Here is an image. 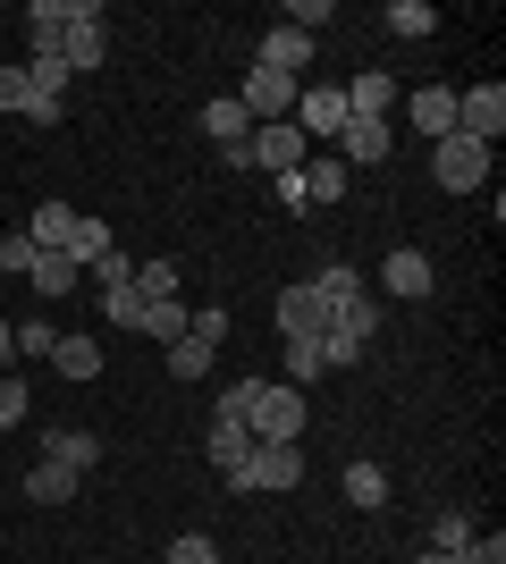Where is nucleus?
I'll return each mask as SVG.
<instances>
[{"label": "nucleus", "instance_id": "nucleus-6", "mask_svg": "<svg viewBox=\"0 0 506 564\" xmlns=\"http://www.w3.org/2000/svg\"><path fill=\"white\" fill-rule=\"evenodd\" d=\"M330 329H337V312L321 304L313 286H288V295H279V337H288V346H321Z\"/></svg>", "mask_w": 506, "mask_h": 564}, {"label": "nucleus", "instance_id": "nucleus-19", "mask_svg": "<svg viewBox=\"0 0 506 564\" xmlns=\"http://www.w3.org/2000/svg\"><path fill=\"white\" fill-rule=\"evenodd\" d=\"M295 177H304V203H313V212H321V203H337V194H346V161H304V169H295Z\"/></svg>", "mask_w": 506, "mask_h": 564}, {"label": "nucleus", "instance_id": "nucleus-17", "mask_svg": "<svg viewBox=\"0 0 506 564\" xmlns=\"http://www.w3.org/2000/svg\"><path fill=\"white\" fill-rule=\"evenodd\" d=\"M25 279H34L51 304H60V295H76V279H85V270H76L68 253H34V270H25Z\"/></svg>", "mask_w": 506, "mask_h": 564}, {"label": "nucleus", "instance_id": "nucleus-24", "mask_svg": "<svg viewBox=\"0 0 506 564\" xmlns=\"http://www.w3.org/2000/svg\"><path fill=\"white\" fill-rule=\"evenodd\" d=\"M346 497H355V506H388V471L372 464V455H355V464H346Z\"/></svg>", "mask_w": 506, "mask_h": 564}, {"label": "nucleus", "instance_id": "nucleus-36", "mask_svg": "<svg viewBox=\"0 0 506 564\" xmlns=\"http://www.w3.org/2000/svg\"><path fill=\"white\" fill-rule=\"evenodd\" d=\"M60 346V329H51V321H18V354H51Z\"/></svg>", "mask_w": 506, "mask_h": 564}, {"label": "nucleus", "instance_id": "nucleus-22", "mask_svg": "<svg viewBox=\"0 0 506 564\" xmlns=\"http://www.w3.org/2000/svg\"><path fill=\"white\" fill-rule=\"evenodd\" d=\"M51 362H60V379H94L101 371V346H94V337H60Z\"/></svg>", "mask_w": 506, "mask_h": 564}, {"label": "nucleus", "instance_id": "nucleus-31", "mask_svg": "<svg viewBox=\"0 0 506 564\" xmlns=\"http://www.w3.org/2000/svg\"><path fill=\"white\" fill-rule=\"evenodd\" d=\"M0 270H9V279H25V270H34V236H0Z\"/></svg>", "mask_w": 506, "mask_h": 564}, {"label": "nucleus", "instance_id": "nucleus-11", "mask_svg": "<svg viewBox=\"0 0 506 564\" xmlns=\"http://www.w3.org/2000/svg\"><path fill=\"white\" fill-rule=\"evenodd\" d=\"M406 101H413V135L422 143L456 135V94H448V85H422V94H406Z\"/></svg>", "mask_w": 506, "mask_h": 564}, {"label": "nucleus", "instance_id": "nucleus-26", "mask_svg": "<svg viewBox=\"0 0 506 564\" xmlns=\"http://www.w3.org/2000/svg\"><path fill=\"white\" fill-rule=\"evenodd\" d=\"M473 540H482L473 514H439V531H431V547H439V556H456V564H464V547H473Z\"/></svg>", "mask_w": 506, "mask_h": 564}, {"label": "nucleus", "instance_id": "nucleus-14", "mask_svg": "<svg viewBox=\"0 0 506 564\" xmlns=\"http://www.w3.org/2000/svg\"><path fill=\"white\" fill-rule=\"evenodd\" d=\"M337 143H346V152H337V161H388V118H346V127H337Z\"/></svg>", "mask_w": 506, "mask_h": 564}, {"label": "nucleus", "instance_id": "nucleus-13", "mask_svg": "<svg viewBox=\"0 0 506 564\" xmlns=\"http://www.w3.org/2000/svg\"><path fill=\"white\" fill-rule=\"evenodd\" d=\"M43 464L94 471V464H101V438H94V430H43Z\"/></svg>", "mask_w": 506, "mask_h": 564}, {"label": "nucleus", "instance_id": "nucleus-23", "mask_svg": "<svg viewBox=\"0 0 506 564\" xmlns=\"http://www.w3.org/2000/svg\"><path fill=\"white\" fill-rule=\"evenodd\" d=\"M169 354V379H203L219 362V346H203V337H177V346H161Z\"/></svg>", "mask_w": 506, "mask_h": 564}, {"label": "nucleus", "instance_id": "nucleus-25", "mask_svg": "<svg viewBox=\"0 0 506 564\" xmlns=\"http://www.w3.org/2000/svg\"><path fill=\"white\" fill-rule=\"evenodd\" d=\"M186 321H194L186 304H144V321H136V329L161 337V346H177V337H186Z\"/></svg>", "mask_w": 506, "mask_h": 564}, {"label": "nucleus", "instance_id": "nucleus-27", "mask_svg": "<svg viewBox=\"0 0 506 564\" xmlns=\"http://www.w3.org/2000/svg\"><path fill=\"white\" fill-rule=\"evenodd\" d=\"M337 329H346V337H363V346H372V337H380V295H355V304L337 312Z\"/></svg>", "mask_w": 506, "mask_h": 564}, {"label": "nucleus", "instance_id": "nucleus-38", "mask_svg": "<svg viewBox=\"0 0 506 564\" xmlns=\"http://www.w3.org/2000/svg\"><path fill=\"white\" fill-rule=\"evenodd\" d=\"M330 18H337L330 0H295V9H288V25H295V34H313V25H330Z\"/></svg>", "mask_w": 506, "mask_h": 564}, {"label": "nucleus", "instance_id": "nucleus-40", "mask_svg": "<svg viewBox=\"0 0 506 564\" xmlns=\"http://www.w3.org/2000/svg\"><path fill=\"white\" fill-rule=\"evenodd\" d=\"M9 354H18V329H9V321H0V362H9Z\"/></svg>", "mask_w": 506, "mask_h": 564}, {"label": "nucleus", "instance_id": "nucleus-8", "mask_svg": "<svg viewBox=\"0 0 506 564\" xmlns=\"http://www.w3.org/2000/svg\"><path fill=\"white\" fill-rule=\"evenodd\" d=\"M337 94H346V118H388L397 101H406V85H397L388 68H363L355 85H337Z\"/></svg>", "mask_w": 506, "mask_h": 564}, {"label": "nucleus", "instance_id": "nucleus-41", "mask_svg": "<svg viewBox=\"0 0 506 564\" xmlns=\"http://www.w3.org/2000/svg\"><path fill=\"white\" fill-rule=\"evenodd\" d=\"M413 564H456V556H439V547H413Z\"/></svg>", "mask_w": 506, "mask_h": 564}, {"label": "nucleus", "instance_id": "nucleus-2", "mask_svg": "<svg viewBox=\"0 0 506 564\" xmlns=\"http://www.w3.org/2000/svg\"><path fill=\"white\" fill-rule=\"evenodd\" d=\"M228 489H245V497H254V489L288 497V489H304V455H295V447H254L237 471H228Z\"/></svg>", "mask_w": 506, "mask_h": 564}, {"label": "nucleus", "instance_id": "nucleus-15", "mask_svg": "<svg viewBox=\"0 0 506 564\" xmlns=\"http://www.w3.org/2000/svg\"><path fill=\"white\" fill-rule=\"evenodd\" d=\"M76 489H85V471H68V464H34L25 471V497H34V506H68Z\"/></svg>", "mask_w": 506, "mask_h": 564}, {"label": "nucleus", "instance_id": "nucleus-9", "mask_svg": "<svg viewBox=\"0 0 506 564\" xmlns=\"http://www.w3.org/2000/svg\"><path fill=\"white\" fill-rule=\"evenodd\" d=\"M254 68L304 76V68H313V34H295V25H270V34H262V59H254Z\"/></svg>", "mask_w": 506, "mask_h": 564}, {"label": "nucleus", "instance_id": "nucleus-34", "mask_svg": "<svg viewBox=\"0 0 506 564\" xmlns=\"http://www.w3.org/2000/svg\"><path fill=\"white\" fill-rule=\"evenodd\" d=\"M254 397H262V379H228V397H219V413H228V422H245V413H254Z\"/></svg>", "mask_w": 506, "mask_h": 564}, {"label": "nucleus", "instance_id": "nucleus-29", "mask_svg": "<svg viewBox=\"0 0 506 564\" xmlns=\"http://www.w3.org/2000/svg\"><path fill=\"white\" fill-rule=\"evenodd\" d=\"M101 312H110L119 329H136V321H144V295H136V286H110V295H101Z\"/></svg>", "mask_w": 506, "mask_h": 564}, {"label": "nucleus", "instance_id": "nucleus-1", "mask_svg": "<svg viewBox=\"0 0 506 564\" xmlns=\"http://www.w3.org/2000/svg\"><path fill=\"white\" fill-rule=\"evenodd\" d=\"M245 430H254V447H295V430H304V388H288V379H262V397H254Z\"/></svg>", "mask_w": 506, "mask_h": 564}, {"label": "nucleus", "instance_id": "nucleus-32", "mask_svg": "<svg viewBox=\"0 0 506 564\" xmlns=\"http://www.w3.org/2000/svg\"><path fill=\"white\" fill-rule=\"evenodd\" d=\"M25 101H34V85H25V68L9 59V68H0V110H18V118H25Z\"/></svg>", "mask_w": 506, "mask_h": 564}, {"label": "nucleus", "instance_id": "nucleus-28", "mask_svg": "<svg viewBox=\"0 0 506 564\" xmlns=\"http://www.w3.org/2000/svg\"><path fill=\"white\" fill-rule=\"evenodd\" d=\"M94 286H101V295H110V286H136V261H127L119 245H110V253L94 261Z\"/></svg>", "mask_w": 506, "mask_h": 564}, {"label": "nucleus", "instance_id": "nucleus-5", "mask_svg": "<svg viewBox=\"0 0 506 564\" xmlns=\"http://www.w3.org/2000/svg\"><path fill=\"white\" fill-rule=\"evenodd\" d=\"M304 161H313V143L295 135V118H279V127H254V143H245V169H279V177H295Z\"/></svg>", "mask_w": 506, "mask_h": 564}, {"label": "nucleus", "instance_id": "nucleus-18", "mask_svg": "<svg viewBox=\"0 0 506 564\" xmlns=\"http://www.w3.org/2000/svg\"><path fill=\"white\" fill-rule=\"evenodd\" d=\"M136 295H144V304H177V261H169V253L136 261Z\"/></svg>", "mask_w": 506, "mask_h": 564}, {"label": "nucleus", "instance_id": "nucleus-21", "mask_svg": "<svg viewBox=\"0 0 506 564\" xmlns=\"http://www.w3.org/2000/svg\"><path fill=\"white\" fill-rule=\"evenodd\" d=\"M380 25H388V34H406V43H422V34H431V0H388V9H380Z\"/></svg>", "mask_w": 506, "mask_h": 564}, {"label": "nucleus", "instance_id": "nucleus-16", "mask_svg": "<svg viewBox=\"0 0 506 564\" xmlns=\"http://www.w3.org/2000/svg\"><path fill=\"white\" fill-rule=\"evenodd\" d=\"M76 219H85V212H68V203H43V212H34V228H25V236H34V253H68Z\"/></svg>", "mask_w": 506, "mask_h": 564}, {"label": "nucleus", "instance_id": "nucleus-37", "mask_svg": "<svg viewBox=\"0 0 506 564\" xmlns=\"http://www.w3.org/2000/svg\"><path fill=\"white\" fill-rule=\"evenodd\" d=\"M304 379H321V346H288V388H304Z\"/></svg>", "mask_w": 506, "mask_h": 564}, {"label": "nucleus", "instance_id": "nucleus-35", "mask_svg": "<svg viewBox=\"0 0 506 564\" xmlns=\"http://www.w3.org/2000/svg\"><path fill=\"white\" fill-rule=\"evenodd\" d=\"M25 404H34V397H25V379H0V430H18Z\"/></svg>", "mask_w": 506, "mask_h": 564}, {"label": "nucleus", "instance_id": "nucleus-33", "mask_svg": "<svg viewBox=\"0 0 506 564\" xmlns=\"http://www.w3.org/2000/svg\"><path fill=\"white\" fill-rule=\"evenodd\" d=\"M186 337H203V346H219V337H228V304H203L186 321Z\"/></svg>", "mask_w": 506, "mask_h": 564}, {"label": "nucleus", "instance_id": "nucleus-7", "mask_svg": "<svg viewBox=\"0 0 506 564\" xmlns=\"http://www.w3.org/2000/svg\"><path fill=\"white\" fill-rule=\"evenodd\" d=\"M456 135H473V143L498 152V135H506V85H473V94H456Z\"/></svg>", "mask_w": 506, "mask_h": 564}, {"label": "nucleus", "instance_id": "nucleus-20", "mask_svg": "<svg viewBox=\"0 0 506 564\" xmlns=\"http://www.w3.org/2000/svg\"><path fill=\"white\" fill-rule=\"evenodd\" d=\"M245 455H254V430H245V422H228V413H219V422H212V464H219V471H237Z\"/></svg>", "mask_w": 506, "mask_h": 564}, {"label": "nucleus", "instance_id": "nucleus-3", "mask_svg": "<svg viewBox=\"0 0 506 564\" xmlns=\"http://www.w3.org/2000/svg\"><path fill=\"white\" fill-rule=\"evenodd\" d=\"M101 51H110V34H101V9L94 0H68V25H60V59H68V76H94Z\"/></svg>", "mask_w": 506, "mask_h": 564}, {"label": "nucleus", "instance_id": "nucleus-12", "mask_svg": "<svg viewBox=\"0 0 506 564\" xmlns=\"http://www.w3.org/2000/svg\"><path fill=\"white\" fill-rule=\"evenodd\" d=\"M337 127H346V94H295V135L313 143V135H337Z\"/></svg>", "mask_w": 506, "mask_h": 564}, {"label": "nucleus", "instance_id": "nucleus-30", "mask_svg": "<svg viewBox=\"0 0 506 564\" xmlns=\"http://www.w3.org/2000/svg\"><path fill=\"white\" fill-rule=\"evenodd\" d=\"M161 564H219V547L203 540V531H186V540H169V556Z\"/></svg>", "mask_w": 506, "mask_h": 564}, {"label": "nucleus", "instance_id": "nucleus-4", "mask_svg": "<svg viewBox=\"0 0 506 564\" xmlns=\"http://www.w3.org/2000/svg\"><path fill=\"white\" fill-rule=\"evenodd\" d=\"M431 177H439L448 194H473V186L489 177V143H473V135H439V143H431Z\"/></svg>", "mask_w": 506, "mask_h": 564}, {"label": "nucleus", "instance_id": "nucleus-10", "mask_svg": "<svg viewBox=\"0 0 506 564\" xmlns=\"http://www.w3.org/2000/svg\"><path fill=\"white\" fill-rule=\"evenodd\" d=\"M380 286H388V295H413V304H422V295H431V253L397 245V253L380 261Z\"/></svg>", "mask_w": 506, "mask_h": 564}, {"label": "nucleus", "instance_id": "nucleus-39", "mask_svg": "<svg viewBox=\"0 0 506 564\" xmlns=\"http://www.w3.org/2000/svg\"><path fill=\"white\" fill-rule=\"evenodd\" d=\"M464 564H506V531H489V540L464 547Z\"/></svg>", "mask_w": 506, "mask_h": 564}]
</instances>
